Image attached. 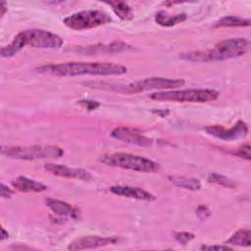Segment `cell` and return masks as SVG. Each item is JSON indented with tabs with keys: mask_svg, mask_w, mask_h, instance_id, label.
<instances>
[{
	"mask_svg": "<svg viewBox=\"0 0 251 251\" xmlns=\"http://www.w3.org/2000/svg\"><path fill=\"white\" fill-rule=\"evenodd\" d=\"M44 170L54 176L65 178H75L83 181H89L92 179L91 174L88 171L80 168H71L61 164L46 163L44 164Z\"/></svg>",
	"mask_w": 251,
	"mask_h": 251,
	"instance_id": "obj_12",
	"label": "cell"
},
{
	"mask_svg": "<svg viewBox=\"0 0 251 251\" xmlns=\"http://www.w3.org/2000/svg\"><path fill=\"white\" fill-rule=\"evenodd\" d=\"M119 241L117 236H99L86 235L81 236L72 241L67 247L68 250H85L104 247L111 244H116Z\"/></svg>",
	"mask_w": 251,
	"mask_h": 251,
	"instance_id": "obj_11",
	"label": "cell"
},
{
	"mask_svg": "<svg viewBox=\"0 0 251 251\" xmlns=\"http://www.w3.org/2000/svg\"><path fill=\"white\" fill-rule=\"evenodd\" d=\"M168 178L173 184L183 189L196 191L201 188L200 181L194 177H188L183 176H169Z\"/></svg>",
	"mask_w": 251,
	"mask_h": 251,
	"instance_id": "obj_19",
	"label": "cell"
},
{
	"mask_svg": "<svg viewBox=\"0 0 251 251\" xmlns=\"http://www.w3.org/2000/svg\"><path fill=\"white\" fill-rule=\"evenodd\" d=\"M100 161L107 166L139 173H156L160 169V165L155 161L139 155L123 152L106 154L101 157Z\"/></svg>",
	"mask_w": 251,
	"mask_h": 251,
	"instance_id": "obj_5",
	"label": "cell"
},
{
	"mask_svg": "<svg viewBox=\"0 0 251 251\" xmlns=\"http://www.w3.org/2000/svg\"><path fill=\"white\" fill-rule=\"evenodd\" d=\"M110 191L118 196L142 200V201H153L155 200V196L140 187L129 186V185H114L110 187Z\"/></svg>",
	"mask_w": 251,
	"mask_h": 251,
	"instance_id": "obj_13",
	"label": "cell"
},
{
	"mask_svg": "<svg viewBox=\"0 0 251 251\" xmlns=\"http://www.w3.org/2000/svg\"><path fill=\"white\" fill-rule=\"evenodd\" d=\"M14 191L4 183H1V196L2 198H11Z\"/></svg>",
	"mask_w": 251,
	"mask_h": 251,
	"instance_id": "obj_28",
	"label": "cell"
},
{
	"mask_svg": "<svg viewBox=\"0 0 251 251\" xmlns=\"http://www.w3.org/2000/svg\"><path fill=\"white\" fill-rule=\"evenodd\" d=\"M45 202H46V206L54 214L60 217H66L74 220H76L78 218V210L65 201L55 199V198H47Z\"/></svg>",
	"mask_w": 251,
	"mask_h": 251,
	"instance_id": "obj_14",
	"label": "cell"
},
{
	"mask_svg": "<svg viewBox=\"0 0 251 251\" xmlns=\"http://www.w3.org/2000/svg\"><path fill=\"white\" fill-rule=\"evenodd\" d=\"M0 10H1L0 16H1V17H3V16H4V14H5V12L7 11V7H6V2H2V3L0 4Z\"/></svg>",
	"mask_w": 251,
	"mask_h": 251,
	"instance_id": "obj_30",
	"label": "cell"
},
{
	"mask_svg": "<svg viewBox=\"0 0 251 251\" xmlns=\"http://www.w3.org/2000/svg\"><path fill=\"white\" fill-rule=\"evenodd\" d=\"M224 243L226 245L249 247L251 245V231L249 228H240L231 234Z\"/></svg>",
	"mask_w": 251,
	"mask_h": 251,
	"instance_id": "obj_18",
	"label": "cell"
},
{
	"mask_svg": "<svg viewBox=\"0 0 251 251\" xmlns=\"http://www.w3.org/2000/svg\"><path fill=\"white\" fill-rule=\"evenodd\" d=\"M250 48V41L244 37H234L220 41L213 48L205 51L181 53L179 58L194 63L221 62L245 55Z\"/></svg>",
	"mask_w": 251,
	"mask_h": 251,
	"instance_id": "obj_2",
	"label": "cell"
},
{
	"mask_svg": "<svg viewBox=\"0 0 251 251\" xmlns=\"http://www.w3.org/2000/svg\"><path fill=\"white\" fill-rule=\"evenodd\" d=\"M63 22L71 29L83 30L107 25L112 22V18L100 10H85L66 17Z\"/></svg>",
	"mask_w": 251,
	"mask_h": 251,
	"instance_id": "obj_8",
	"label": "cell"
},
{
	"mask_svg": "<svg viewBox=\"0 0 251 251\" xmlns=\"http://www.w3.org/2000/svg\"><path fill=\"white\" fill-rule=\"evenodd\" d=\"M208 181L212 182V183H215L217 185H221V186H224V187H226V188H230V189H234L236 187V184L230 178H228V177H226L223 175L217 174V173H211L208 176Z\"/></svg>",
	"mask_w": 251,
	"mask_h": 251,
	"instance_id": "obj_22",
	"label": "cell"
},
{
	"mask_svg": "<svg viewBox=\"0 0 251 251\" xmlns=\"http://www.w3.org/2000/svg\"><path fill=\"white\" fill-rule=\"evenodd\" d=\"M250 19L239 18L236 16H226L221 18L214 24V27H237V26H249Z\"/></svg>",
	"mask_w": 251,
	"mask_h": 251,
	"instance_id": "obj_21",
	"label": "cell"
},
{
	"mask_svg": "<svg viewBox=\"0 0 251 251\" xmlns=\"http://www.w3.org/2000/svg\"><path fill=\"white\" fill-rule=\"evenodd\" d=\"M40 74H48L58 76L75 75H121L127 69L120 64L108 62H65L60 64H48L36 68Z\"/></svg>",
	"mask_w": 251,
	"mask_h": 251,
	"instance_id": "obj_1",
	"label": "cell"
},
{
	"mask_svg": "<svg viewBox=\"0 0 251 251\" xmlns=\"http://www.w3.org/2000/svg\"><path fill=\"white\" fill-rule=\"evenodd\" d=\"M78 103L86 110L88 111H92V110H96L99 106L100 103L98 101H93V100H79Z\"/></svg>",
	"mask_w": 251,
	"mask_h": 251,
	"instance_id": "obj_25",
	"label": "cell"
},
{
	"mask_svg": "<svg viewBox=\"0 0 251 251\" xmlns=\"http://www.w3.org/2000/svg\"><path fill=\"white\" fill-rule=\"evenodd\" d=\"M174 237L178 243L186 244L192 239H194L195 235L189 231H176V232H174Z\"/></svg>",
	"mask_w": 251,
	"mask_h": 251,
	"instance_id": "obj_23",
	"label": "cell"
},
{
	"mask_svg": "<svg viewBox=\"0 0 251 251\" xmlns=\"http://www.w3.org/2000/svg\"><path fill=\"white\" fill-rule=\"evenodd\" d=\"M112 11L123 21H130L133 19V11L131 7L124 1H110L106 2Z\"/></svg>",
	"mask_w": 251,
	"mask_h": 251,
	"instance_id": "obj_20",
	"label": "cell"
},
{
	"mask_svg": "<svg viewBox=\"0 0 251 251\" xmlns=\"http://www.w3.org/2000/svg\"><path fill=\"white\" fill-rule=\"evenodd\" d=\"M12 185L17 190L25 193H39L47 190V186L45 184L34 179L28 178L27 176H19L14 180H12Z\"/></svg>",
	"mask_w": 251,
	"mask_h": 251,
	"instance_id": "obj_15",
	"label": "cell"
},
{
	"mask_svg": "<svg viewBox=\"0 0 251 251\" xmlns=\"http://www.w3.org/2000/svg\"><path fill=\"white\" fill-rule=\"evenodd\" d=\"M196 215L199 218V220L203 221V220H206L211 215V212H210V210L206 206L200 205L196 209Z\"/></svg>",
	"mask_w": 251,
	"mask_h": 251,
	"instance_id": "obj_26",
	"label": "cell"
},
{
	"mask_svg": "<svg viewBox=\"0 0 251 251\" xmlns=\"http://www.w3.org/2000/svg\"><path fill=\"white\" fill-rule=\"evenodd\" d=\"M63 44V38L51 31L37 28L25 29L19 32L11 43L1 48V57H13L25 46L41 49H55L62 47Z\"/></svg>",
	"mask_w": 251,
	"mask_h": 251,
	"instance_id": "obj_3",
	"label": "cell"
},
{
	"mask_svg": "<svg viewBox=\"0 0 251 251\" xmlns=\"http://www.w3.org/2000/svg\"><path fill=\"white\" fill-rule=\"evenodd\" d=\"M110 134L112 137L129 144L139 146H149L152 144L151 138L145 136L141 130L134 127L117 126L112 129Z\"/></svg>",
	"mask_w": 251,
	"mask_h": 251,
	"instance_id": "obj_10",
	"label": "cell"
},
{
	"mask_svg": "<svg viewBox=\"0 0 251 251\" xmlns=\"http://www.w3.org/2000/svg\"><path fill=\"white\" fill-rule=\"evenodd\" d=\"M86 86L111 89L123 93H139L148 90H172L180 87L184 84V80L180 78H166V77H146L128 84H113L101 81H90L84 83Z\"/></svg>",
	"mask_w": 251,
	"mask_h": 251,
	"instance_id": "obj_4",
	"label": "cell"
},
{
	"mask_svg": "<svg viewBox=\"0 0 251 251\" xmlns=\"http://www.w3.org/2000/svg\"><path fill=\"white\" fill-rule=\"evenodd\" d=\"M236 156L240 157V158H243L247 161H250L251 160V147H250V144L249 143H246V144H243L242 146H240L237 151L234 153Z\"/></svg>",
	"mask_w": 251,
	"mask_h": 251,
	"instance_id": "obj_24",
	"label": "cell"
},
{
	"mask_svg": "<svg viewBox=\"0 0 251 251\" xmlns=\"http://www.w3.org/2000/svg\"><path fill=\"white\" fill-rule=\"evenodd\" d=\"M187 19L185 13L170 15L166 11H159L155 15V22L161 26H173L177 24L183 23Z\"/></svg>",
	"mask_w": 251,
	"mask_h": 251,
	"instance_id": "obj_17",
	"label": "cell"
},
{
	"mask_svg": "<svg viewBox=\"0 0 251 251\" xmlns=\"http://www.w3.org/2000/svg\"><path fill=\"white\" fill-rule=\"evenodd\" d=\"M1 154L18 160L55 159L64 155V150L55 145H32V146H2Z\"/></svg>",
	"mask_w": 251,
	"mask_h": 251,
	"instance_id": "obj_7",
	"label": "cell"
},
{
	"mask_svg": "<svg viewBox=\"0 0 251 251\" xmlns=\"http://www.w3.org/2000/svg\"><path fill=\"white\" fill-rule=\"evenodd\" d=\"M201 249L202 250H231L232 248L229 247L228 245H203L201 246Z\"/></svg>",
	"mask_w": 251,
	"mask_h": 251,
	"instance_id": "obj_27",
	"label": "cell"
},
{
	"mask_svg": "<svg viewBox=\"0 0 251 251\" xmlns=\"http://www.w3.org/2000/svg\"><path fill=\"white\" fill-rule=\"evenodd\" d=\"M220 92L214 89H180V90H162L150 94V98L156 101L190 102L206 103L215 101L219 98Z\"/></svg>",
	"mask_w": 251,
	"mask_h": 251,
	"instance_id": "obj_6",
	"label": "cell"
},
{
	"mask_svg": "<svg viewBox=\"0 0 251 251\" xmlns=\"http://www.w3.org/2000/svg\"><path fill=\"white\" fill-rule=\"evenodd\" d=\"M130 46L123 41H114L107 45H93V46H87V47H81L79 49V52L84 54H93V53H116V52H122L126 49H129Z\"/></svg>",
	"mask_w": 251,
	"mask_h": 251,
	"instance_id": "obj_16",
	"label": "cell"
},
{
	"mask_svg": "<svg viewBox=\"0 0 251 251\" xmlns=\"http://www.w3.org/2000/svg\"><path fill=\"white\" fill-rule=\"evenodd\" d=\"M205 131L222 140H234L245 137L248 133V126L243 121H238L230 128H226L223 126L213 125L205 127Z\"/></svg>",
	"mask_w": 251,
	"mask_h": 251,
	"instance_id": "obj_9",
	"label": "cell"
},
{
	"mask_svg": "<svg viewBox=\"0 0 251 251\" xmlns=\"http://www.w3.org/2000/svg\"><path fill=\"white\" fill-rule=\"evenodd\" d=\"M8 236H9L8 231H6L3 226H1V237H0V239H1V240H4V239L8 238Z\"/></svg>",
	"mask_w": 251,
	"mask_h": 251,
	"instance_id": "obj_29",
	"label": "cell"
}]
</instances>
